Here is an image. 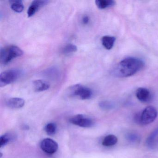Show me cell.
Returning a JSON list of instances; mask_svg holds the SVG:
<instances>
[{"instance_id": "2e32d148", "label": "cell", "mask_w": 158, "mask_h": 158, "mask_svg": "<svg viewBox=\"0 0 158 158\" xmlns=\"http://www.w3.org/2000/svg\"><path fill=\"white\" fill-rule=\"evenodd\" d=\"M95 3L98 8L100 10L113 7L115 4V1L113 0H96Z\"/></svg>"}, {"instance_id": "5b68a950", "label": "cell", "mask_w": 158, "mask_h": 158, "mask_svg": "<svg viewBox=\"0 0 158 158\" xmlns=\"http://www.w3.org/2000/svg\"><path fill=\"white\" fill-rule=\"evenodd\" d=\"M158 113L157 110L153 106H148L144 109L140 113V124L145 125L151 123L156 119Z\"/></svg>"}, {"instance_id": "9c48e42d", "label": "cell", "mask_w": 158, "mask_h": 158, "mask_svg": "<svg viewBox=\"0 0 158 158\" xmlns=\"http://www.w3.org/2000/svg\"><path fill=\"white\" fill-rule=\"evenodd\" d=\"M147 147L151 149L158 148V128L155 129L149 136L146 140Z\"/></svg>"}, {"instance_id": "8fae6325", "label": "cell", "mask_w": 158, "mask_h": 158, "mask_svg": "<svg viewBox=\"0 0 158 158\" xmlns=\"http://www.w3.org/2000/svg\"><path fill=\"white\" fill-rule=\"evenodd\" d=\"M33 87L36 92H42L48 90L50 87V84L46 80L38 79L33 81Z\"/></svg>"}, {"instance_id": "7402d4cb", "label": "cell", "mask_w": 158, "mask_h": 158, "mask_svg": "<svg viewBox=\"0 0 158 158\" xmlns=\"http://www.w3.org/2000/svg\"><path fill=\"white\" fill-rule=\"evenodd\" d=\"M82 22L83 24H88L89 22V17L88 15H84L82 18Z\"/></svg>"}, {"instance_id": "6da1fadb", "label": "cell", "mask_w": 158, "mask_h": 158, "mask_svg": "<svg viewBox=\"0 0 158 158\" xmlns=\"http://www.w3.org/2000/svg\"><path fill=\"white\" fill-rule=\"evenodd\" d=\"M145 63L141 59L128 57L121 61L113 70V75L117 77H128L143 68Z\"/></svg>"}, {"instance_id": "5bb4252c", "label": "cell", "mask_w": 158, "mask_h": 158, "mask_svg": "<svg viewBox=\"0 0 158 158\" xmlns=\"http://www.w3.org/2000/svg\"><path fill=\"white\" fill-rule=\"evenodd\" d=\"M115 38L110 36H104L102 38L101 41L102 46L106 49L110 50L111 49L114 45Z\"/></svg>"}, {"instance_id": "277c9868", "label": "cell", "mask_w": 158, "mask_h": 158, "mask_svg": "<svg viewBox=\"0 0 158 158\" xmlns=\"http://www.w3.org/2000/svg\"><path fill=\"white\" fill-rule=\"evenodd\" d=\"M69 92L72 97H77L82 100H88L93 96V92L89 88L80 84L70 87Z\"/></svg>"}, {"instance_id": "ffe728a7", "label": "cell", "mask_w": 158, "mask_h": 158, "mask_svg": "<svg viewBox=\"0 0 158 158\" xmlns=\"http://www.w3.org/2000/svg\"><path fill=\"white\" fill-rule=\"evenodd\" d=\"M45 130L48 135H53L57 131V126L54 123H49L45 126Z\"/></svg>"}, {"instance_id": "7a4b0ae2", "label": "cell", "mask_w": 158, "mask_h": 158, "mask_svg": "<svg viewBox=\"0 0 158 158\" xmlns=\"http://www.w3.org/2000/svg\"><path fill=\"white\" fill-rule=\"evenodd\" d=\"M24 52L17 46H10L0 50V60L2 64L6 65L14 59L23 56Z\"/></svg>"}, {"instance_id": "44dd1931", "label": "cell", "mask_w": 158, "mask_h": 158, "mask_svg": "<svg viewBox=\"0 0 158 158\" xmlns=\"http://www.w3.org/2000/svg\"><path fill=\"white\" fill-rule=\"evenodd\" d=\"M99 105L101 109L104 110H111L114 107V104L110 102L107 101L101 102L99 103Z\"/></svg>"}, {"instance_id": "30bf717a", "label": "cell", "mask_w": 158, "mask_h": 158, "mask_svg": "<svg viewBox=\"0 0 158 158\" xmlns=\"http://www.w3.org/2000/svg\"><path fill=\"white\" fill-rule=\"evenodd\" d=\"M136 96L138 99L141 102H148L151 99L150 91L145 88H139L136 91Z\"/></svg>"}, {"instance_id": "4fadbf2b", "label": "cell", "mask_w": 158, "mask_h": 158, "mask_svg": "<svg viewBox=\"0 0 158 158\" xmlns=\"http://www.w3.org/2000/svg\"><path fill=\"white\" fill-rule=\"evenodd\" d=\"M16 137L12 133H6L0 137V147L1 148L6 146L10 142H13L16 139Z\"/></svg>"}, {"instance_id": "8992f818", "label": "cell", "mask_w": 158, "mask_h": 158, "mask_svg": "<svg viewBox=\"0 0 158 158\" xmlns=\"http://www.w3.org/2000/svg\"><path fill=\"white\" fill-rule=\"evenodd\" d=\"M70 122L73 124L85 128L92 127L95 124L94 121L90 117L82 114L73 116L70 119Z\"/></svg>"}, {"instance_id": "d6986e66", "label": "cell", "mask_w": 158, "mask_h": 158, "mask_svg": "<svg viewBox=\"0 0 158 158\" xmlns=\"http://www.w3.org/2000/svg\"><path fill=\"white\" fill-rule=\"evenodd\" d=\"M77 48L76 46L73 44H68L63 48L62 52L64 54H70L77 51Z\"/></svg>"}, {"instance_id": "ac0fdd59", "label": "cell", "mask_w": 158, "mask_h": 158, "mask_svg": "<svg viewBox=\"0 0 158 158\" xmlns=\"http://www.w3.org/2000/svg\"><path fill=\"white\" fill-rule=\"evenodd\" d=\"M126 138L129 142L132 143L139 142L140 137L137 133L135 132H128L126 135Z\"/></svg>"}, {"instance_id": "52a82bcc", "label": "cell", "mask_w": 158, "mask_h": 158, "mask_svg": "<svg viewBox=\"0 0 158 158\" xmlns=\"http://www.w3.org/2000/svg\"><path fill=\"white\" fill-rule=\"evenodd\" d=\"M40 147L42 151L47 154H53L58 150L59 145L55 140L47 138L41 141Z\"/></svg>"}, {"instance_id": "9a60e30c", "label": "cell", "mask_w": 158, "mask_h": 158, "mask_svg": "<svg viewBox=\"0 0 158 158\" xmlns=\"http://www.w3.org/2000/svg\"><path fill=\"white\" fill-rule=\"evenodd\" d=\"M11 8L15 12L20 13L24 10V6L21 0H11L10 1Z\"/></svg>"}, {"instance_id": "e0dca14e", "label": "cell", "mask_w": 158, "mask_h": 158, "mask_svg": "<svg viewBox=\"0 0 158 158\" xmlns=\"http://www.w3.org/2000/svg\"><path fill=\"white\" fill-rule=\"evenodd\" d=\"M118 139L113 135H109L105 137L102 141V145L105 147L114 146L117 143Z\"/></svg>"}, {"instance_id": "ba28073f", "label": "cell", "mask_w": 158, "mask_h": 158, "mask_svg": "<svg viewBox=\"0 0 158 158\" xmlns=\"http://www.w3.org/2000/svg\"><path fill=\"white\" fill-rule=\"evenodd\" d=\"M49 2L48 1H39V0H35L32 2L27 10V14L28 17L30 18L34 16L37 12L41 8L47 5Z\"/></svg>"}, {"instance_id": "3957f363", "label": "cell", "mask_w": 158, "mask_h": 158, "mask_svg": "<svg viewBox=\"0 0 158 158\" xmlns=\"http://www.w3.org/2000/svg\"><path fill=\"white\" fill-rule=\"evenodd\" d=\"M23 74L22 70L10 69L2 72L0 75V86H5L17 81Z\"/></svg>"}, {"instance_id": "7c38bea8", "label": "cell", "mask_w": 158, "mask_h": 158, "mask_svg": "<svg viewBox=\"0 0 158 158\" xmlns=\"http://www.w3.org/2000/svg\"><path fill=\"white\" fill-rule=\"evenodd\" d=\"M6 105L11 109H21L24 106L25 101L21 98H10L7 101Z\"/></svg>"}]
</instances>
